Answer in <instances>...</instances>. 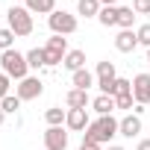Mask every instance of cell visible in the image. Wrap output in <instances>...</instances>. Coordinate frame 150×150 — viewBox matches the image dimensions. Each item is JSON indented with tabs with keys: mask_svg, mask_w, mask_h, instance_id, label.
<instances>
[{
	"mask_svg": "<svg viewBox=\"0 0 150 150\" xmlns=\"http://www.w3.org/2000/svg\"><path fill=\"white\" fill-rule=\"evenodd\" d=\"M109 150H124V147L121 144H109Z\"/></svg>",
	"mask_w": 150,
	"mask_h": 150,
	"instance_id": "cell-34",
	"label": "cell"
},
{
	"mask_svg": "<svg viewBox=\"0 0 150 150\" xmlns=\"http://www.w3.org/2000/svg\"><path fill=\"white\" fill-rule=\"evenodd\" d=\"M80 150H100V144H80Z\"/></svg>",
	"mask_w": 150,
	"mask_h": 150,
	"instance_id": "cell-31",
	"label": "cell"
},
{
	"mask_svg": "<svg viewBox=\"0 0 150 150\" xmlns=\"http://www.w3.org/2000/svg\"><path fill=\"white\" fill-rule=\"evenodd\" d=\"M47 27H50V33H53V35H74L80 24H77V18H74L71 12L56 9L53 15H47Z\"/></svg>",
	"mask_w": 150,
	"mask_h": 150,
	"instance_id": "cell-4",
	"label": "cell"
},
{
	"mask_svg": "<svg viewBox=\"0 0 150 150\" xmlns=\"http://www.w3.org/2000/svg\"><path fill=\"white\" fill-rule=\"evenodd\" d=\"M141 132V115H124L121 118V127H118V135H124V138H135Z\"/></svg>",
	"mask_w": 150,
	"mask_h": 150,
	"instance_id": "cell-12",
	"label": "cell"
},
{
	"mask_svg": "<svg viewBox=\"0 0 150 150\" xmlns=\"http://www.w3.org/2000/svg\"><path fill=\"white\" fill-rule=\"evenodd\" d=\"M27 65H30L33 71H38V68H47L44 47H33V50H27Z\"/></svg>",
	"mask_w": 150,
	"mask_h": 150,
	"instance_id": "cell-20",
	"label": "cell"
},
{
	"mask_svg": "<svg viewBox=\"0 0 150 150\" xmlns=\"http://www.w3.org/2000/svg\"><path fill=\"white\" fill-rule=\"evenodd\" d=\"M115 103H118V109H132V112H135V97H132V94H124V97H118Z\"/></svg>",
	"mask_w": 150,
	"mask_h": 150,
	"instance_id": "cell-28",
	"label": "cell"
},
{
	"mask_svg": "<svg viewBox=\"0 0 150 150\" xmlns=\"http://www.w3.org/2000/svg\"><path fill=\"white\" fill-rule=\"evenodd\" d=\"M132 97H135V106H147L150 103V74H135Z\"/></svg>",
	"mask_w": 150,
	"mask_h": 150,
	"instance_id": "cell-8",
	"label": "cell"
},
{
	"mask_svg": "<svg viewBox=\"0 0 150 150\" xmlns=\"http://www.w3.org/2000/svg\"><path fill=\"white\" fill-rule=\"evenodd\" d=\"M97 21L103 27H118V6H103L100 15H97Z\"/></svg>",
	"mask_w": 150,
	"mask_h": 150,
	"instance_id": "cell-23",
	"label": "cell"
},
{
	"mask_svg": "<svg viewBox=\"0 0 150 150\" xmlns=\"http://www.w3.org/2000/svg\"><path fill=\"white\" fill-rule=\"evenodd\" d=\"M44 150H68V132L62 127H47V132H44Z\"/></svg>",
	"mask_w": 150,
	"mask_h": 150,
	"instance_id": "cell-9",
	"label": "cell"
},
{
	"mask_svg": "<svg viewBox=\"0 0 150 150\" xmlns=\"http://www.w3.org/2000/svg\"><path fill=\"white\" fill-rule=\"evenodd\" d=\"M9 86H12V80L6 77V74H3V71H0V100H3V97L9 94Z\"/></svg>",
	"mask_w": 150,
	"mask_h": 150,
	"instance_id": "cell-29",
	"label": "cell"
},
{
	"mask_svg": "<svg viewBox=\"0 0 150 150\" xmlns=\"http://www.w3.org/2000/svg\"><path fill=\"white\" fill-rule=\"evenodd\" d=\"M21 103H24V100H21L18 94H6L3 100H0V109H3L6 115H15V112L21 109Z\"/></svg>",
	"mask_w": 150,
	"mask_h": 150,
	"instance_id": "cell-24",
	"label": "cell"
},
{
	"mask_svg": "<svg viewBox=\"0 0 150 150\" xmlns=\"http://www.w3.org/2000/svg\"><path fill=\"white\" fill-rule=\"evenodd\" d=\"M147 62H150V47H147Z\"/></svg>",
	"mask_w": 150,
	"mask_h": 150,
	"instance_id": "cell-35",
	"label": "cell"
},
{
	"mask_svg": "<svg viewBox=\"0 0 150 150\" xmlns=\"http://www.w3.org/2000/svg\"><path fill=\"white\" fill-rule=\"evenodd\" d=\"M135 47H138L135 30H121V33L115 35V50H118V53H132Z\"/></svg>",
	"mask_w": 150,
	"mask_h": 150,
	"instance_id": "cell-11",
	"label": "cell"
},
{
	"mask_svg": "<svg viewBox=\"0 0 150 150\" xmlns=\"http://www.w3.org/2000/svg\"><path fill=\"white\" fill-rule=\"evenodd\" d=\"M91 109H94L97 115H112V112L118 109V103H115V97H109V94H97V97L91 100Z\"/></svg>",
	"mask_w": 150,
	"mask_h": 150,
	"instance_id": "cell-15",
	"label": "cell"
},
{
	"mask_svg": "<svg viewBox=\"0 0 150 150\" xmlns=\"http://www.w3.org/2000/svg\"><path fill=\"white\" fill-rule=\"evenodd\" d=\"M15 94H18L24 103H27V100H38V97L44 94V83H41L38 77H27V80L18 83V91H15Z\"/></svg>",
	"mask_w": 150,
	"mask_h": 150,
	"instance_id": "cell-6",
	"label": "cell"
},
{
	"mask_svg": "<svg viewBox=\"0 0 150 150\" xmlns=\"http://www.w3.org/2000/svg\"><path fill=\"white\" fill-rule=\"evenodd\" d=\"M135 35H138V44L150 47V24H141V27L135 30Z\"/></svg>",
	"mask_w": 150,
	"mask_h": 150,
	"instance_id": "cell-26",
	"label": "cell"
},
{
	"mask_svg": "<svg viewBox=\"0 0 150 150\" xmlns=\"http://www.w3.org/2000/svg\"><path fill=\"white\" fill-rule=\"evenodd\" d=\"M27 9L33 15H53L56 12V0H27Z\"/></svg>",
	"mask_w": 150,
	"mask_h": 150,
	"instance_id": "cell-17",
	"label": "cell"
},
{
	"mask_svg": "<svg viewBox=\"0 0 150 150\" xmlns=\"http://www.w3.org/2000/svg\"><path fill=\"white\" fill-rule=\"evenodd\" d=\"M132 24H135L132 6H118V27H121V30H132Z\"/></svg>",
	"mask_w": 150,
	"mask_h": 150,
	"instance_id": "cell-22",
	"label": "cell"
},
{
	"mask_svg": "<svg viewBox=\"0 0 150 150\" xmlns=\"http://www.w3.org/2000/svg\"><path fill=\"white\" fill-rule=\"evenodd\" d=\"M88 112L86 109H68V118H65V127L71 129V132H86L88 129Z\"/></svg>",
	"mask_w": 150,
	"mask_h": 150,
	"instance_id": "cell-10",
	"label": "cell"
},
{
	"mask_svg": "<svg viewBox=\"0 0 150 150\" xmlns=\"http://www.w3.org/2000/svg\"><path fill=\"white\" fill-rule=\"evenodd\" d=\"M109 97H124V94H132V80H124V77H118L112 86H109V91H106Z\"/></svg>",
	"mask_w": 150,
	"mask_h": 150,
	"instance_id": "cell-19",
	"label": "cell"
},
{
	"mask_svg": "<svg viewBox=\"0 0 150 150\" xmlns=\"http://www.w3.org/2000/svg\"><path fill=\"white\" fill-rule=\"evenodd\" d=\"M62 68H68L71 74H74V71H80V68H86V50H68Z\"/></svg>",
	"mask_w": 150,
	"mask_h": 150,
	"instance_id": "cell-16",
	"label": "cell"
},
{
	"mask_svg": "<svg viewBox=\"0 0 150 150\" xmlns=\"http://www.w3.org/2000/svg\"><path fill=\"white\" fill-rule=\"evenodd\" d=\"M65 118H68V109H62V106H50V109L44 112L47 127H62V124H65Z\"/></svg>",
	"mask_w": 150,
	"mask_h": 150,
	"instance_id": "cell-21",
	"label": "cell"
},
{
	"mask_svg": "<svg viewBox=\"0 0 150 150\" xmlns=\"http://www.w3.org/2000/svg\"><path fill=\"white\" fill-rule=\"evenodd\" d=\"M103 6H118V0H100Z\"/></svg>",
	"mask_w": 150,
	"mask_h": 150,
	"instance_id": "cell-32",
	"label": "cell"
},
{
	"mask_svg": "<svg viewBox=\"0 0 150 150\" xmlns=\"http://www.w3.org/2000/svg\"><path fill=\"white\" fill-rule=\"evenodd\" d=\"M100 9H103L100 0H77V12H80L83 18H97Z\"/></svg>",
	"mask_w": 150,
	"mask_h": 150,
	"instance_id": "cell-18",
	"label": "cell"
},
{
	"mask_svg": "<svg viewBox=\"0 0 150 150\" xmlns=\"http://www.w3.org/2000/svg\"><path fill=\"white\" fill-rule=\"evenodd\" d=\"M3 121H6V112H3V109H0V127H3Z\"/></svg>",
	"mask_w": 150,
	"mask_h": 150,
	"instance_id": "cell-33",
	"label": "cell"
},
{
	"mask_svg": "<svg viewBox=\"0 0 150 150\" xmlns=\"http://www.w3.org/2000/svg\"><path fill=\"white\" fill-rule=\"evenodd\" d=\"M0 68H3V74L9 80H27L30 77V65H27V53H18L15 47L12 50H3L0 53Z\"/></svg>",
	"mask_w": 150,
	"mask_h": 150,
	"instance_id": "cell-2",
	"label": "cell"
},
{
	"mask_svg": "<svg viewBox=\"0 0 150 150\" xmlns=\"http://www.w3.org/2000/svg\"><path fill=\"white\" fill-rule=\"evenodd\" d=\"M44 56H47V68L62 65L65 56H68V38L65 35H50L47 44H44Z\"/></svg>",
	"mask_w": 150,
	"mask_h": 150,
	"instance_id": "cell-5",
	"label": "cell"
},
{
	"mask_svg": "<svg viewBox=\"0 0 150 150\" xmlns=\"http://www.w3.org/2000/svg\"><path fill=\"white\" fill-rule=\"evenodd\" d=\"M97 86H100V94H106L109 91V86L118 80V74H115V62H109V59H103V62H97Z\"/></svg>",
	"mask_w": 150,
	"mask_h": 150,
	"instance_id": "cell-7",
	"label": "cell"
},
{
	"mask_svg": "<svg viewBox=\"0 0 150 150\" xmlns=\"http://www.w3.org/2000/svg\"><path fill=\"white\" fill-rule=\"evenodd\" d=\"M132 12L135 15H150V0H132Z\"/></svg>",
	"mask_w": 150,
	"mask_h": 150,
	"instance_id": "cell-27",
	"label": "cell"
},
{
	"mask_svg": "<svg viewBox=\"0 0 150 150\" xmlns=\"http://www.w3.org/2000/svg\"><path fill=\"white\" fill-rule=\"evenodd\" d=\"M6 18H9V30H12L18 38H24V35H30V33L35 30L33 12H30L27 6H12V9L6 12Z\"/></svg>",
	"mask_w": 150,
	"mask_h": 150,
	"instance_id": "cell-3",
	"label": "cell"
},
{
	"mask_svg": "<svg viewBox=\"0 0 150 150\" xmlns=\"http://www.w3.org/2000/svg\"><path fill=\"white\" fill-rule=\"evenodd\" d=\"M71 83H74V88L88 91V88L94 86V74H91L88 68H80V71H74V74H71Z\"/></svg>",
	"mask_w": 150,
	"mask_h": 150,
	"instance_id": "cell-14",
	"label": "cell"
},
{
	"mask_svg": "<svg viewBox=\"0 0 150 150\" xmlns=\"http://www.w3.org/2000/svg\"><path fill=\"white\" fill-rule=\"evenodd\" d=\"M15 38H18V35H15L9 27H3V30H0V53H3V50H12Z\"/></svg>",
	"mask_w": 150,
	"mask_h": 150,
	"instance_id": "cell-25",
	"label": "cell"
},
{
	"mask_svg": "<svg viewBox=\"0 0 150 150\" xmlns=\"http://www.w3.org/2000/svg\"><path fill=\"white\" fill-rule=\"evenodd\" d=\"M118 127H121L118 118H112V115H100V118L91 121L88 129L83 132V144H109V141L118 135Z\"/></svg>",
	"mask_w": 150,
	"mask_h": 150,
	"instance_id": "cell-1",
	"label": "cell"
},
{
	"mask_svg": "<svg viewBox=\"0 0 150 150\" xmlns=\"http://www.w3.org/2000/svg\"><path fill=\"white\" fill-rule=\"evenodd\" d=\"M65 106H68V109H86V106H88V91L71 88V91L65 94Z\"/></svg>",
	"mask_w": 150,
	"mask_h": 150,
	"instance_id": "cell-13",
	"label": "cell"
},
{
	"mask_svg": "<svg viewBox=\"0 0 150 150\" xmlns=\"http://www.w3.org/2000/svg\"><path fill=\"white\" fill-rule=\"evenodd\" d=\"M135 150H150V138H141V141H138V147H135Z\"/></svg>",
	"mask_w": 150,
	"mask_h": 150,
	"instance_id": "cell-30",
	"label": "cell"
}]
</instances>
